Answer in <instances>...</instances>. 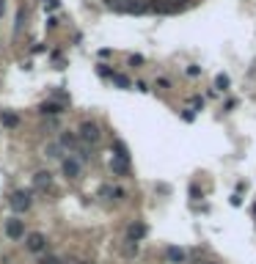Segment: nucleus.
I'll list each match as a JSON object with an SVG mask.
<instances>
[{
	"label": "nucleus",
	"instance_id": "0eeeda50",
	"mask_svg": "<svg viewBox=\"0 0 256 264\" xmlns=\"http://www.w3.org/2000/svg\"><path fill=\"white\" fill-rule=\"evenodd\" d=\"M64 174L69 176V179H78L80 176V163L78 160H64Z\"/></svg>",
	"mask_w": 256,
	"mask_h": 264
},
{
	"label": "nucleus",
	"instance_id": "ddd939ff",
	"mask_svg": "<svg viewBox=\"0 0 256 264\" xmlns=\"http://www.w3.org/2000/svg\"><path fill=\"white\" fill-rule=\"evenodd\" d=\"M75 143H78V138L72 135V132H64V135H61V146H75Z\"/></svg>",
	"mask_w": 256,
	"mask_h": 264
},
{
	"label": "nucleus",
	"instance_id": "6ab92c4d",
	"mask_svg": "<svg viewBox=\"0 0 256 264\" xmlns=\"http://www.w3.org/2000/svg\"><path fill=\"white\" fill-rule=\"evenodd\" d=\"M130 64H132V66H141V64H143V58H141V55H132Z\"/></svg>",
	"mask_w": 256,
	"mask_h": 264
},
{
	"label": "nucleus",
	"instance_id": "20e7f679",
	"mask_svg": "<svg viewBox=\"0 0 256 264\" xmlns=\"http://www.w3.org/2000/svg\"><path fill=\"white\" fill-rule=\"evenodd\" d=\"M33 187L47 193V190L53 187V174H50V171H39V174L33 176Z\"/></svg>",
	"mask_w": 256,
	"mask_h": 264
},
{
	"label": "nucleus",
	"instance_id": "7ed1b4c3",
	"mask_svg": "<svg viewBox=\"0 0 256 264\" xmlns=\"http://www.w3.org/2000/svg\"><path fill=\"white\" fill-rule=\"evenodd\" d=\"M25 248H28L30 253H42L44 248H47V237H44L42 231H30V234H25Z\"/></svg>",
	"mask_w": 256,
	"mask_h": 264
},
{
	"label": "nucleus",
	"instance_id": "412c9836",
	"mask_svg": "<svg viewBox=\"0 0 256 264\" xmlns=\"http://www.w3.org/2000/svg\"><path fill=\"white\" fill-rule=\"evenodd\" d=\"M254 215H256V206H254Z\"/></svg>",
	"mask_w": 256,
	"mask_h": 264
},
{
	"label": "nucleus",
	"instance_id": "6e6552de",
	"mask_svg": "<svg viewBox=\"0 0 256 264\" xmlns=\"http://www.w3.org/2000/svg\"><path fill=\"white\" fill-rule=\"evenodd\" d=\"M166 256H168V262H171V264H182V262H185V251H182V248H168Z\"/></svg>",
	"mask_w": 256,
	"mask_h": 264
},
{
	"label": "nucleus",
	"instance_id": "f03ea898",
	"mask_svg": "<svg viewBox=\"0 0 256 264\" xmlns=\"http://www.w3.org/2000/svg\"><path fill=\"white\" fill-rule=\"evenodd\" d=\"M8 204H11V209H14V212H28V209H30V204H33V198H30L28 190H17V193H11Z\"/></svg>",
	"mask_w": 256,
	"mask_h": 264
},
{
	"label": "nucleus",
	"instance_id": "1a4fd4ad",
	"mask_svg": "<svg viewBox=\"0 0 256 264\" xmlns=\"http://www.w3.org/2000/svg\"><path fill=\"white\" fill-rule=\"evenodd\" d=\"M146 3H143V0H130V3H127L124 6V11H130V14H141V11H146Z\"/></svg>",
	"mask_w": 256,
	"mask_h": 264
},
{
	"label": "nucleus",
	"instance_id": "9b49d317",
	"mask_svg": "<svg viewBox=\"0 0 256 264\" xmlns=\"http://www.w3.org/2000/svg\"><path fill=\"white\" fill-rule=\"evenodd\" d=\"M110 168H113L116 174H127V160H124V157L113 160V163H110Z\"/></svg>",
	"mask_w": 256,
	"mask_h": 264
},
{
	"label": "nucleus",
	"instance_id": "f8f14e48",
	"mask_svg": "<svg viewBox=\"0 0 256 264\" xmlns=\"http://www.w3.org/2000/svg\"><path fill=\"white\" fill-rule=\"evenodd\" d=\"M42 113L55 116V113H61V105H55V102H44V105H42Z\"/></svg>",
	"mask_w": 256,
	"mask_h": 264
},
{
	"label": "nucleus",
	"instance_id": "f257e3e1",
	"mask_svg": "<svg viewBox=\"0 0 256 264\" xmlns=\"http://www.w3.org/2000/svg\"><path fill=\"white\" fill-rule=\"evenodd\" d=\"M99 138H102V132H99V127H96L94 121H83V124H80V141H83V143L94 146V143H99Z\"/></svg>",
	"mask_w": 256,
	"mask_h": 264
},
{
	"label": "nucleus",
	"instance_id": "39448f33",
	"mask_svg": "<svg viewBox=\"0 0 256 264\" xmlns=\"http://www.w3.org/2000/svg\"><path fill=\"white\" fill-rule=\"evenodd\" d=\"M6 234L11 237V240H22V237H25V223H22V220H17V217L6 220Z\"/></svg>",
	"mask_w": 256,
	"mask_h": 264
},
{
	"label": "nucleus",
	"instance_id": "f3484780",
	"mask_svg": "<svg viewBox=\"0 0 256 264\" xmlns=\"http://www.w3.org/2000/svg\"><path fill=\"white\" fill-rule=\"evenodd\" d=\"M47 154H50V157H61V146H55V143H53V146H47Z\"/></svg>",
	"mask_w": 256,
	"mask_h": 264
},
{
	"label": "nucleus",
	"instance_id": "aec40b11",
	"mask_svg": "<svg viewBox=\"0 0 256 264\" xmlns=\"http://www.w3.org/2000/svg\"><path fill=\"white\" fill-rule=\"evenodd\" d=\"M204 264H215V262H204Z\"/></svg>",
	"mask_w": 256,
	"mask_h": 264
},
{
	"label": "nucleus",
	"instance_id": "423d86ee",
	"mask_svg": "<svg viewBox=\"0 0 256 264\" xmlns=\"http://www.w3.org/2000/svg\"><path fill=\"white\" fill-rule=\"evenodd\" d=\"M127 237H130V242H138L146 237V226L143 223H130V229H127Z\"/></svg>",
	"mask_w": 256,
	"mask_h": 264
},
{
	"label": "nucleus",
	"instance_id": "9d476101",
	"mask_svg": "<svg viewBox=\"0 0 256 264\" xmlns=\"http://www.w3.org/2000/svg\"><path fill=\"white\" fill-rule=\"evenodd\" d=\"M0 121H3V127H19V118H17V113H8V110H3Z\"/></svg>",
	"mask_w": 256,
	"mask_h": 264
},
{
	"label": "nucleus",
	"instance_id": "dca6fc26",
	"mask_svg": "<svg viewBox=\"0 0 256 264\" xmlns=\"http://www.w3.org/2000/svg\"><path fill=\"white\" fill-rule=\"evenodd\" d=\"M113 80H116V86H121V88H130V80H127L124 75H113Z\"/></svg>",
	"mask_w": 256,
	"mask_h": 264
},
{
	"label": "nucleus",
	"instance_id": "4468645a",
	"mask_svg": "<svg viewBox=\"0 0 256 264\" xmlns=\"http://www.w3.org/2000/svg\"><path fill=\"white\" fill-rule=\"evenodd\" d=\"M215 86L221 88V91H226V88H229V77L226 75H218V77H215Z\"/></svg>",
	"mask_w": 256,
	"mask_h": 264
},
{
	"label": "nucleus",
	"instance_id": "a211bd4d",
	"mask_svg": "<svg viewBox=\"0 0 256 264\" xmlns=\"http://www.w3.org/2000/svg\"><path fill=\"white\" fill-rule=\"evenodd\" d=\"M39 264H61V259H58V256H44Z\"/></svg>",
	"mask_w": 256,
	"mask_h": 264
},
{
	"label": "nucleus",
	"instance_id": "2eb2a0df",
	"mask_svg": "<svg viewBox=\"0 0 256 264\" xmlns=\"http://www.w3.org/2000/svg\"><path fill=\"white\" fill-rule=\"evenodd\" d=\"M135 253H138V245H135V242H127V245H124V256H135Z\"/></svg>",
	"mask_w": 256,
	"mask_h": 264
}]
</instances>
